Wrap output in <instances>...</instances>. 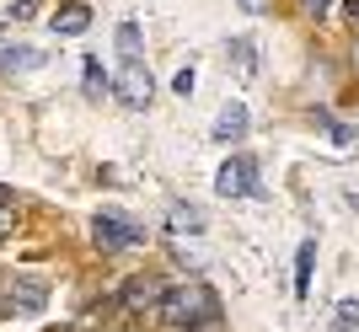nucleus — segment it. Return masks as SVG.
Returning a JSON list of instances; mask_svg holds the SVG:
<instances>
[{
	"instance_id": "f257e3e1",
	"label": "nucleus",
	"mask_w": 359,
	"mask_h": 332,
	"mask_svg": "<svg viewBox=\"0 0 359 332\" xmlns=\"http://www.w3.org/2000/svg\"><path fill=\"white\" fill-rule=\"evenodd\" d=\"M156 311L166 317V327H177V332H182V327L194 332V327H204V321H220V300H215L204 284H177V289H166Z\"/></svg>"
},
{
	"instance_id": "f03ea898",
	"label": "nucleus",
	"mask_w": 359,
	"mask_h": 332,
	"mask_svg": "<svg viewBox=\"0 0 359 332\" xmlns=\"http://www.w3.org/2000/svg\"><path fill=\"white\" fill-rule=\"evenodd\" d=\"M91 236H97V247H102V252H123V247H140V242H145V226H135L129 214L102 209L97 220H91Z\"/></svg>"
},
{
	"instance_id": "7ed1b4c3",
	"label": "nucleus",
	"mask_w": 359,
	"mask_h": 332,
	"mask_svg": "<svg viewBox=\"0 0 359 332\" xmlns=\"http://www.w3.org/2000/svg\"><path fill=\"white\" fill-rule=\"evenodd\" d=\"M215 188H220L225 198H263V182H257V161H252V155H231V161L220 166Z\"/></svg>"
},
{
	"instance_id": "20e7f679",
	"label": "nucleus",
	"mask_w": 359,
	"mask_h": 332,
	"mask_svg": "<svg viewBox=\"0 0 359 332\" xmlns=\"http://www.w3.org/2000/svg\"><path fill=\"white\" fill-rule=\"evenodd\" d=\"M161 295H166V289L156 284V279H145V273H140V279H129V284L118 289L123 311H156V305H161Z\"/></svg>"
},
{
	"instance_id": "39448f33",
	"label": "nucleus",
	"mask_w": 359,
	"mask_h": 332,
	"mask_svg": "<svg viewBox=\"0 0 359 332\" xmlns=\"http://www.w3.org/2000/svg\"><path fill=\"white\" fill-rule=\"evenodd\" d=\"M118 97H123L129 107H145V102H150V70H145V60L118 70Z\"/></svg>"
},
{
	"instance_id": "423d86ee",
	"label": "nucleus",
	"mask_w": 359,
	"mask_h": 332,
	"mask_svg": "<svg viewBox=\"0 0 359 332\" xmlns=\"http://www.w3.org/2000/svg\"><path fill=\"white\" fill-rule=\"evenodd\" d=\"M48 54H38L32 43H0V70H11V76H27V70H43Z\"/></svg>"
},
{
	"instance_id": "0eeeda50",
	"label": "nucleus",
	"mask_w": 359,
	"mask_h": 332,
	"mask_svg": "<svg viewBox=\"0 0 359 332\" xmlns=\"http://www.w3.org/2000/svg\"><path fill=\"white\" fill-rule=\"evenodd\" d=\"M48 300V284H38V279H22V284H11V311L16 317H38Z\"/></svg>"
},
{
	"instance_id": "6e6552de",
	"label": "nucleus",
	"mask_w": 359,
	"mask_h": 332,
	"mask_svg": "<svg viewBox=\"0 0 359 332\" xmlns=\"http://www.w3.org/2000/svg\"><path fill=\"white\" fill-rule=\"evenodd\" d=\"M241 134H247V107H241V102H225L220 118H215V134H210V139L231 145V139H241Z\"/></svg>"
},
{
	"instance_id": "1a4fd4ad",
	"label": "nucleus",
	"mask_w": 359,
	"mask_h": 332,
	"mask_svg": "<svg viewBox=\"0 0 359 332\" xmlns=\"http://www.w3.org/2000/svg\"><path fill=\"white\" fill-rule=\"evenodd\" d=\"M48 27H54V38H81V32L91 27V11H86V6H65Z\"/></svg>"
},
{
	"instance_id": "9d476101",
	"label": "nucleus",
	"mask_w": 359,
	"mask_h": 332,
	"mask_svg": "<svg viewBox=\"0 0 359 332\" xmlns=\"http://www.w3.org/2000/svg\"><path fill=\"white\" fill-rule=\"evenodd\" d=\"M118 60L123 64L145 60V32H140V22H118Z\"/></svg>"
},
{
	"instance_id": "9b49d317",
	"label": "nucleus",
	"mask_w": 359,
	"mask_h": 332,
	"mask_svg": "<svg viewBox=\"0 0 359 332\" xmlns=\"http://www.w3.org/2000/svg\"><path fill=\"white\" fill-rule=\"evenodd\" d=\"M311 268H316V242H300V257H295V295L300 300L311 289Z\"/></svg>"
},
{
	"instance_id": "f8f14e48",
	"label": "nucleus",
	"mask_w": 359,
	"mask_h": 332,
	"mask_svg": "<svg viewBox=\"0 0 359 332\" xmlns=\"http://www.w3.org/2000/svg\"><path fill=\"white\" fill-rule=\"evenodd\" d=\"M166 226L177 230V236H198V230H204V220H198V209H182V204H172Z\"/></svg>"
},
{
	"instance_id": "ddd939ff",
	"label": "nucleus",
	"mask_w": 359,
	"mask_h": 332,
	"mask_svg": "<svg viewBox=\"0 0 359 332\" xmlns=\"http://www.w3.org/2000/svg\"><path fill=\"white\" fill-rule=\"evenodd\" d=\"M332 332H359V300H344L332 311Z\"/></svg>"
},
{
	"instance_id": "4468645a",
	"label": "nucleus",
	"mask_w": 359,
	"mask_h": 332,
	"mask_svg": "<svg viewBox=\"0 0 359 332\" xmlns=\"http://www.w3.org/2000/svg\"><path fill=\"white\" fill-rule=\"evenodd\" d=\"M231 54H236L241 76H252V70H257V43H252V38H236V43H231Z\"/></svg>"
},
{
	"instance_id": "2eb2a0df",
	"label": "nucleus",
	"mask_w": 359,
	"mask_h": 332,
	"mask_svg": "<svg viewBox=\"0 0 359 332\" xmlns=\"http://www.w3.org/2000/svg\"><path fill=\"white\" fill-rule=\"evenodd\" d=\"M32 11H38V0H6V6H0V22H32Z\"/></svg>"
},
{
	"instance_id": "dca6fc26",
	"label": "nucleus",
	"mask_w": 359,
	"mask_h": 332,
	"mask_svg": "<svg viewBox=\"0 0 359 332\" xmlns=\"http://www.w3.org/2000/svg\"><path fill=\"white\" fill-rule=\"evenodd\" d=\"M86 91H91V97H102V91H107V76H102L91 60H86Z\"/></svg>"
},
{
	"instance_id": "f3484780",
	"label": "nucleus",
	"mask_w": 359,
	"mask_h": 332,
	"mask_svg": "<svg viewBox=\"0 0 359 332\" xmlns=\"http://www.w3.org/2000/svg\"><path fill=\"white\" fill-rule=\"evenodd\" d=\"M172 91H177V97H188V91H194V64H188V70H177V76H172Z\"/></svg>"
},
{
	"instance_id": "a211bd4d",
	"label": "nucleus",
	"mask_w": 359,
	"mask_h": 332,
	"mask_svg": "<svg viewBox=\"0 0 359 332\" xmlns=\"http://www.w3.org/2000/svg\"><path fill=\"white\" fill-rule=\"evenodd\" d=\"M332 6H338V0H300V11H306V16H327Z\"/></svg>"
},
{
	"instance_id": "6ab92c4d",
	"label": "nucleus",
	"mask_w": 359,
	"mask_h": 332,
	"mask_svg": "<svg viewBox=\"0 0 359 332\" xmlns=\"http://www.w3.org/2000/svg\"><path fill=\"white\" fill-rule=\"evenodd\" d=\"M344 11H348V16H354V22H359V0H344Z\"/></svg>"
},
{
	"instance_id": "aec40b11",
	"label": "nucleus",
	"mask_w": 359,
	"mask_h": 332,
	"mask_svg": "<svg viewBox=\"0 0 359 332\" xmlns=\"http://www.w3.org/2000/svg\"><path fill=\"white\" fill-rule=\"evenodd\" d=\"M241 6H247V11H263V0H241Z\"/></svg>"
},
{
	"instance_id": "412c9836",
	"label": "nucleus",
	"mask_w": 359,
	"mask_h": 332,
	"mask_svg": "<svg viewBox=\"0 0 359 332\" xmlns=\"http://www.w3.org/2000/svg\"><path fill=\"white\" fill-rule=\"evenodd\" d=\"M0 317H6V311H0Z\"/></svg>"
}]
</instances>
